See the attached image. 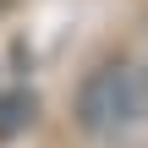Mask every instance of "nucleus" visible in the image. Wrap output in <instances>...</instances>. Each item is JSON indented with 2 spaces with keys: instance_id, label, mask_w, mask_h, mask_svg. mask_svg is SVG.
Listing matches in <instances>:
<instances>
[{
  "instance_id": "1",
  "label": "nucleus",
  "mask_w": 148,
  "mask_h": 148,
  "mask_svg": "<svg viewBox=\"0 0 148 148\" xmlns=\"http://www.w3.org/2000/svg\"><path fill=\"white\" fill-rule=\"evenodd\" d=\"M71 121L82 137L93 143H121L148 126V66L110 55L99 66H88V77L71 93Z\"/></svg>"
},
{
  "instance_id": "2",
  "label": "nucleus",
  "mask_w": 148,
  "mask_h": 148,
  "mask_svg": "<svg viewBox=\"0 0 148 148\" xmlns=\"http://www.w3.org/2000/svg\"><path fill=\"white\" fill-rule=\"evenodd\" d=\"M33 93H11V99H0V137H11V132H22V126H33Z\"/></svg>"
}]
</instances>
